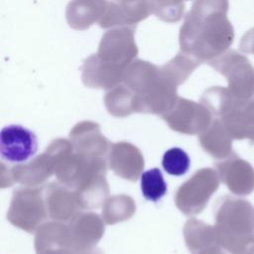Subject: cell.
Segmentation results:
<instances>
[{
    "label": "cell",
    "instance_id": "obj_1",
    "mask_svg": "<svg viewBox=\"0 0 254 254\" xmlns=\"http://www.w3.org/2000/svg\"><path fill=\"white\" fill-rule=\"evenodd\" d=\"M44 189L24 187L14 191L7 219L16 227L34 232L48 216Z\"/></svg>",
    "mask_w": 254,
    "mask_h": 254
},
{
    "label": "cell",
    "instance_id": "obj_2",
    "mask_svg": "<svg viewBox=\"0 0 254 254\" xmlns=\"http://www.w3.org/2000/svg\"><path fill=\"white\" fill-rule=\"evenodd\" d=\"M38 149L35 133L21 125L12 124L2 128L0 152L2 159L11 163H23L33 157Z\"/></svg>",
    "mask_w": 254,
    "mask_h": 254
},
{
    "label": "cell",
    "instance_id": "obj_3",
    "mask_svg": "<svg viewBox=\"0 0 254 254\" xmlns=\"http://www.w3.org/2000/svg\"><path fill=\"white\" fill-rule=\"evenodd\" d=\"M69 141L74 152L81 157L87 160H106L108 141L96 124H77L69 133Z\"/></svg>",
    "mask_w": 254,
    "mask_h": 254
},
{
    "label": "cell",
    "instance_id": "obj_4",
    "mask_svg": "<svg viewBox=\"0 0 254 254\" xmlns=\"http://www.w3.org/2000/svg\"><path fill=\"white\" fill-rule=\"evenodd\" d=\"M68 228L71 248L76 252L91 251L104 232L103 220L93 212L77 213Z\"/></svg>",
    "mask_w": 254,
    "mask_h": 254
},
{
    "label": "cell",
    "instance_id": "obj_5",
    "mask_svg": "<svg viewBox=\"0 0 254 254\" xmlns=\"http://www.w3.org/2000/svg\"><path fill=\"white\" fill-rule=\"evenodd\" d=\"M205 171L200 170L196 172L176 192V205L186 215L198 213L210 195L211 190L206 187Z\"/></svg>",
    "mask_w": 254,
    "mask_h": 254
},
{
    "label": "cell",
    "instance_id": "obj_6",
    "mask_svg": "<svg viewBox=\"0 0 254 254\" xmlns=\"http://www.w3.org/2000/svg\"><path fill=\"white\" fill-rule=\"evenodd\" d=\"M108 155L109 167L117 176L132 182L141 177L144 158L137 147L126 142L115 143Z\"/></svg>",
    "mask_w": 254,
    "mask_h": 254
},
{
    "label": "cell",
    "instance_id": "obj_7",
    "mask_svg": "<svg viewBox=\"0 0 254 254\" xmlns=\"http://www.w3.org/2000/svg\"><path fill=\"white\" fill-rule=\"evenodd\" d=\"M48 215L60 221L72 219L78 212V201L75 192L67 186L56 183L50 184L44 193Z\"/></svg>",
    "mask_w": 254,
    "mask_h": 254
},
{
    "label": "cell",
    "instance_id": "obj_8",
    "mask_svg": "<svg viewBox=\"0 0 254 254\" xmlns=\"http://www.w3.org/2000/svg\"><path fill=\"white\" fill-rule=\"evenodd\" d=\"M54 174L51 155L46 151L25 165L13 167L9 173V181L18 182L26 187H38Z\"/></svg>",
    "mask_w": 254,
    "mask_h": 254
},
{
    "label": "cell",
    "instance_id": "obj_9",
    "mask_svg": "<svg viewBox=\"0 0 254 254\" xmlns=\"http://www.w3.org/2000/svg\"><path fill=\"white\" fill-rule=\"evenodd\" d=\"M75 195L81 208L99 207L108 194L105 174H98L86 179L75 188Z\"/></svg>",
    "mask_w": 254,
    "mask_h": 254
},
{
    "label": "cell",
    "instance_id": "obj_10",
    "mask_svg": "<svg viewBox=\"0 0 254 254\" xmlns=\"http://www.w3.org/2000/svg\"><path fill=\"white\" fill-rule=\"evenodd\" d=\"M35 247L38 254L53 248H71L68 226L59 222H49L42 225L36 235Z\"/></svg>",
    "mask_w": 254,
    "mask_h": 254
},
{
    "label": "cell",
    "instance_id": "obj_11",
    "mask_svg": "<svg viewBox=\"0 0 254 254\" xmlns=\"http://www.w3.org/2000/svg\"><path fill=\"white\" fill-rule=\"evenodd\" d=\"M227 64L231 77V83L246 92V94L254 93V67L249 60L236 52H232L228 59Z\"/></svg>",
    "mask_w": 254,
    "mask_h": 254
},
{
    "label": "cell",
    "instance_id": "obj_12",
    "mask_svg": "<svg viewBox=\"0 0 254 254\" xmlns=\"http://www.w3.org/2000/svg\"><path fill=\"white\" fill-rule=\"evenodd\" d=\"M135 209L136 205L130 196L124 194L114 195L104 202L102 219L107 224L123 221L132 216Z\"/></svg>",
    "mask_w": 254,
    "mask_h": 254
},
{
    "label": "cell",
    "instance_id": "obj_13",
    "mask_svg": "<svg viewBox=\"0 0 254 254\" xmlns=\"http://www.w3.org/2000/svg\"><path fill=\"white\" fill-rule=\"evenodd\" d=\"M140 180L141 191L147 200L157 202L167 193V184L159 168H153L142 173Z\"/></svg>",
    "mask_w": 254,
    "mask_h": 254
},
{
    "label": "cell",
    "instance_id": "obj_14",
    "mask_svg": "<svg viewBox=\"0 0 254 254\" xmlns=\"http://www.w3.org/2000/svg\"><path fill=\"white\" fill-rule=\"evenodd\" d=\"M162 166L169 175L183 176L189 171L190 160L189 155L183 149L174 147L164 153Z\"/></svg>",
    "mask_w": 254,
    "mask_h": 254
},
{
    "label": "cell",
    "instance_id": "obj_15",
    "mask_svg": "<svg viewBox=\"0 0 254 254\" xmlns=\"http://www.w3.org/2000/svg\"><path fill=\"white\" fill-rule=\"evenodd\" d=\"M240 49L246 54L254 55V27L248 30L240 41Z\"/></svg>",
    "mask_w": 254,
    "mask_h": 254
},
{
    "label": "cell",
    "instance_id": "obj_16",
    "mask_svg": "<svg viewBox=\"0 0 254 254\" xmlns=\"http://www.w3.org/2000/svg\"><path fill=\"white\" fill-rule=\"evenodd\" d=\"M74 250L71 248H66V247H60V248H53V249H48L45 250L39 254H73Z\"/></svg>",
    "mask_w": 254,
    "mask_h": 254
},
{
    "label": "cell",
    "instance_id": "obj_17",
    "mask_svg": "<svg viewBox=\"0 0 254 254\" xmlns=\"http://www.w3.org/2000/svg\"><path fill=\"white\" fill-rule=\"evenodd\" d=\"M73 254H92V252H91V251H82V252H76V251H74Z\"/></svg>",
    "mask_w": 254,
    "mask_h": 254
}]
</instances>
